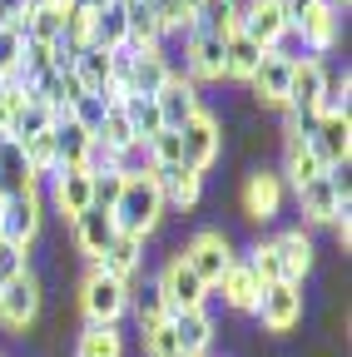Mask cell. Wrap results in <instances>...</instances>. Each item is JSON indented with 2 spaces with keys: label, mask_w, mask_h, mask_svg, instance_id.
<instances>
[{
  "label": "cell",
  "mask_w": 352,
  "mask_h": 357,
  "mask_svg": "<svg viewBox=\"0 0 352 357\" xmlns=\"http://www.w3.org/2000/svg\"><path fill=\"white\" fill-rule=\"evenodd\" d=\"M109 218H114V229H119V234H129V238H144V234H154V229H159V218H164V199H159V189L149 184V174H144V178H124V189H119V199H114Z\"/></svg>",
  "instance_id": "6da1fadb"
},
{
  "label": "cell",
  "mask_w": 352,
  "mask_h": 357,
  "mask_svg": "<svg viewBox=\"0 0 352 357\" xmlns=\"http://www.w3.org/2000/svg\"><path fill=\"white\" fill-rule=\"evenodd\" d=\"M79 307H84V318H90L95 328H114L129 312V283L90 268V278H84V288H79Z\"/></svg>",
  "instance_id": "7a4b0ae2"
},
{
  "label": "cell",
  "mask_w": 352,
  "mask_h": 357,
  "mask_svg": "<svg viewBox=\"0 0 352 357\" xmlns=\"http://www.w3.org/2000/svg\"><path fill=\"white\" fill-rule=\"evenodd\" d=\"M179 258H184L194 273L204 278V288H218V278L229 273V263H234L238 253L229 248V238L218 234V229H204V234H194V238H189V248H184Z\"/></svg>",
  "instance_id": "3957f363"
},
{
  "label": "cell",
  "mask_w": 352,
  "mask_h": 357,
  "mask_svg": "<svg viewBox=\"0 0 352 357\" xmlns=\"http://www.w3.org/2000/svg\"><path fill=\"white\" fill-rule=\"evenodd\" d=\"M253 312H258V323L268 328V333H288L303 318V288L298 283H263Z\"/></svg>",
  "instance_id": "277c9868"
},
{
  "label": "cell",
  "mask_w": 352,
  "mask_h": 357,
  "mask_svg": "<svg viewBox=\"0 0 352 357\" xmlns=\"http://www.w3.org/2000/svg\"><path fill=\"white\" fill-rule=\"evenodd\" d=\"M159 288H164L169 312H194V307H204V303H208V293H213V288H204V278L194 273V268H189L184 258H174V263L164 268Z\"/></svg>",
  "instance_id": "5b68a950"
},
{
  "label": "cell",
  "mask_w": 352,
  "mask_h": 357,
  "mask_svg": "<svg viewBox=\"0 0 352 357\" xmlns=\"http://www.w3.org/2000/svg\"><path fill=\"white\" fill-rule=\"evenodd\" d=\"M149 184L159 189L164 208H169V204H174V208H189V204H199L204 174L189 169V164H154V169H149Z\"/></svg>",
  "instance_id": "8992f818"
},
{
  "label": "cell",
  "mask_w": 352,
  "mask_h": 357,
  "mask_svg": "<svg viewBox=\"0 0 352 357\" xmlns=\"http://www.w3.org/2000/svg\"><path fill=\"white\" fill-rule=\"evenodd\" d=\"M154 109H159V124H164V129H184L189 119H199L204 105H199L194 79H179V75H174L159 95H154Z\"/></svg>",
  "instance_id": "52a82bcc"
},
{
  "label": "cell",
  "mask_w": 352,
  "mask_h": 357,
  "mask_svg": "<svg viewBox=\"0 0 352 357\" xmlns=\"http://www.w3.org/2000/svg\"><path fill=\"white\" fill-rule=\"evenodd\" d=\"M283 30H288V20H283L278 0H248V6H238V35H248L263 50H273Z\"/></svg>",
  "instance_id": "ba28073f"
},
{
  "label": "cell",
  "mask_w": 352,
  "mask_h": 357,
  "mask_svg": "<svg viewBox=\"0 0 352 357\" xmlns=\"http://www.w3.org/2000/svg\"><path fill=\"white\" fill-rule=\"evenodd\" d=\"M179 139H184V164L204 174V169L218 159V149H224V129H218L213 114H199V119H189V124L179 129Z\"/></svg>",
  "instance_id": "9c48e42d"
},
{
  "label": "cell",
  "mask_w": 352,
  "mask_h": 357,
  "mask_svg": "<svg viewBox=\"0 0 352 357\" xmlns=\"http://www.w3.org/2000/svg\"><path fill=\"white\" fill-rule=\"evenodd\" d=\"M35 312H40V283H35V273L25 268V273L10 278L6 293H0V323H6V328H30Z\"/></svg>",
  "instance_id": "30bf717a"
},
{
  "label": "cell",
  "mask_w": 352,
  "mask_h": 357,
  "mask_svg": "<svg viewBox=\"0 0 352 357\" xmlns=\"http://www.w3.org/2000/svg\"><path fill=\"white\" fill-rule=\"evenodd\" d=\"M35 234H40V194L30 189V194L6 199V208H0V238L30 248V238H35Z\"/></svg>",
  "instance_id": "8fae6325"
},
{
  "label": "cell",
  "mask_w": 352,
  "mask_h": 357,
  "mask_svg": "<svg viewBox=\"0 0 352 357\" xmlns=\"http://www.w3.org/2000/svg\"><path fill=\"white\" fill-rule=\"evenodd\" d=\"M70 223H75V243H79V253H90V263H100V258L109 253V243L119 238L109 208H95V204L84 208V213H75Z\"/></svg>",
  "instance_id": "7c38bea8"
},
{
  "label": "cell",
  "mask_w": 352,
  "mask_h": 357,
  "mask_svg": "<svg viewBox=\"0 0 352 357\" xmlns=\"http://www.w3.org/2000/svg\"><path fill=\"white\" fill-rule=\"evenodd\" d=\"M169 328H174V342H179L184 357H208V342H213V318H208V307L169 312Z\"/></svg>",
  "instance_id": "4fadbf2b"
},
{
  "label": "cell",
  "mask_w": 352,
  "mask_h": 357,
  "mask_svg": "<svg viewBox=\"0 0 352 357\" xmlns=\"http://www.w3.org/2000/svg\"><path fill=\"white\" fill-rule=\"evenodd\" d=\"M283 208V178L278 174H248V184H243V213L258 218V223H268L278 218Z\"/></svg>",
  "instance_id": "5bb4252c"
},
{
  "label": "cell",
  "mask_w": 352,
  "mask_h": 357,
  "mask_svg": "<svg viewBox=\"0 0 352 357\" xmlns=\"http://www.w3.org/2000/svg\"><path fill=\"white\" fill-rule=\"evenodd\" d=\"M218 293H224V303L238 307V312H253V307H258L263 283H258V273L248 268V258H234V263H229V273L218 278Z\"/></svg>",
  "instance_id": "9a60e30c"
},
{
  "label": "cell",
  "mask_w": 352,
  "mask_h": 357,
  "mask_svg": "<svg viewBox=\"0 0 352 357\" xmlns=\"http://www.w3.org/2000/svg\"><path fill=\"white\" fill-rule=\"evenodd\" d=\"M253 95L263 100V105H288V84H293V65L288 60H278L273 50L263 55V65L253 70Z\"/></svg>",
  "instance_id": "2e32d148"
},
{
  "label": "cell",
  "mask_w": 352,
  "mask_h": 357,
  "mask_svg": "<svg viewBox=\"0 0 352 357\" xmlns=\"http://www.w3.org/2000/svg\"><path fill=\"white\" fill-rule=\"evenodd\" d=\"M15 30L25 40H40V45L60 40V30H65V0H30V10H25V20Z\"/></svg>",
  "instance_id": "e0dca14e"
},
{
  "label": "cell",
  "mask_w": 352,
  "mask_h": 357,
  "mask_svg": "<svg viewBox=\"0 0 352 357\" xmlns=\"http://www.w3.org/2000/svg\"><path fill=\"white\" fill-rule=\"evenodd\" d=\"M283 174L293 178V189H303V184H313V178L323 174V164H318V154H313V144L303 139V134L288 124V139H283Z\"/></svg>",
  "instance_id": "ac0fdd59"
},
{
  "label": "cell",
  "mask_w": 352,
  "mask_h": 357,
  "mask_svg": "<svg viewBox=\"0 0 352 357\" xmlns=\"http://www.w3.org/2000/svg\"><path fill=\"white\" fill-rule=\"evenodd\" d=\"M194 35H234L238 30V0H199L189 10Z\"/></svg>",
  "instance_id": "d6986e66"
},
{
  "label": "cell",
  "mask_w": 352,
  "mask_h": 357,
  "mask_svg": "<svg viewBox=\"0 0 352 357\" xmlns=\"http://www.w3.org/2000/svg\"><path fill=\"white\" fill-rule=\"evenodd\" d=\"M124 40H129V10L119 6V0L90 10V45H100V50H119Z\"/></svg>",
  "instance_id": "ffe728a7"
},
{
  "label": "cell",
  "mask_w": 352,
  "mask_h": 357,
  "mask_svg": "<svg viewBox=\"0 0 352 357\" xmlns=\"http://www.w3.org/2000/svg\"><path fill=\"white\" fill-rule=\"evenodd\" d=\"M174 79V70H169V60L159 55V50H139V60H135V70H129V89L124 95H144V100H154L159 89Z\"/></svg>",
  "instance_id": "44dd1931"
},
{
  "label": "cell",
  "mask_w": 352,
  "mask_h": 357,
  "mask_svg": "<svg viewBox=\"0 0 352 357\" xmlns=\"http://www.w3.org/2000/svg\"><path fill=\"white\" fill-rule=\"evenodd\" d=\"M35 189V169L25 164V149L15 139H0V194L15 199V194H30Z\"/></svg>",
  "instance_id": "7402d4cb"
},
{
  "label": "cell",
  "mask_w": 352,
  "mask_h": 357,
  "mask_svg": "<svg viewBox=\"0 0 352 357\" xmlns=\"http://www.w3.org/2000/svg\"><path fill=\"white\" fill-rule=\"evenodd\" d=\"M323 65L318 60H303V65H293V84H288V109H293V119H303V114H313V105H318V89H323Z\"/></svg>",
  "instance_id": "603a6c76"
},
{
  "label": "cell",
  "mask_w": 352,
  "mask_h": 357,
  "mask_svg": "<svg viewBox=\"0 0 352 357\" xmlns=\"http://www.w3.org/2000/svg\"><path fill=\"white\" fill-rule=\"evenodd\" d=\"M224 40L229 35H194L189 40V79H224Z\"/></svg>",
  "instance_id": "cb8c5ba5"
},
{
  "label": "cell",
  "mask_w": 352,
  "mask_h": 357,
  "mask_svg": "<svg viewBox=\"0 0 352 357\" xmlns=\"http://www.w3.org/2000/svg\"><path fill=\"white\" fill-rule=\"evenodd\" d=\"M55 159H60V169H79L84 164V154H90V144H95V134H84L70 114H55Z\"/></svg>",
  "instance_id": "d4e9b609"
},
{
  "label": "cell",
  "mask_w": 352,
  "mask_h": 357,
  "mask_svg": "<svg viewBox=\"0 0 352 357\" xmlns=\"http://www.w3.org/2000/svg\"><path fill=\"white\" fill-rule=\"evenodd\" d=\"M50 129H55V109L40 105L35 95H25V100L10 109V139H15V144L35 139V134H50Z\"/></svg>",
  "instance_id": "484cf974"
},
{
  "label": "cell",
  "mask_w": 352,
  "mask_h": 357,
  "mask_svg": "<svg viewBox=\"0 0 352 357\" xmlns=\"http://www.w3.org/2000/svg\"><path fill=\"white\" fill-rule=\"evenodd\" d=\"M139 263H144V238H129V234H119L114 243H109V253L95 263L100 273H109V278H119V283H129L139 273Z\"/></svg>",
  "instance_id": "4316f807"
},
{
  "label": "cell",
  "mask_w": 352,
  "mask_h": 357,
  "mask_svg": "<svg viewBox=\"0 0 352 357\" xmlns=\"http://www.w3.org/2000/svg\"><path fill=\"white\" fill-rule=\"evenodd\" d=\"M95 204V194H90V174L84 169H55V208L60 213H84Z\"/></svg>",
  "instance_id": "83f0119b"
},
{
  "label": "cell",
  "mask_w": 352,
  "mask_h": 357,
  "mask_svg": "<svg viewBox=\"0 0 352 357\" xmlns=\"http://www.w3.org/2000/svg\"><path fill=\"white\" fill-rule=\"evenodd\" d=\"M273 248H278V258H283L288 283H303V273L313 268V238H307L303 229H288V234L273 238Z\"/></svg>",
  "instance_id": "f1b7e54d"
},
{
  "label": "cell",
  "mask_w": 352,
  "mask_h": 357,
  "mask_svg": "<svg viewBox=\"0 0 352 357\" xmlns=\"http://www.w3.org/2000/svg\"><path fill=\"white\" fill-rule=\"evenodd\" d=\"M263 55H268V50H263V45H253L248 35H229L224 40V75L229 79H253V70L263 65Z\"/></svg>",
  "instance_id": "f546056e"
},
{
  "label": "cell",
  "mask_w": 352,
  "mask_h": 357,
  "mask_svg": "<svg viewBox=\"0 0 352 357\" xmlns=\"http://www.w3.org/2000/svg\"><path fill=\"white\" fill-rule=\"evenodd\" d=\"M75 79L84 84V95H109V50L84 45L75 55Z\"/></svg>",
  "instance_id": "4dcf8cb0"
},
{
  "label": "cell",
  "mask_w": 352,
  "mask_h": 357,
  "mask_svg": "<svg viewBox=\"0 0 352 357\" xmlns=\"http://www.w3.org/2000/svg\"><path fill=\"white\" fill-rule=\"evenodd\" d=\"M298 35H303V45L313 55H323V50H332V40H337V6H318L307 20H298L293 25Z\"/></svg>",
  "instance_id": "1f68e13d"
},
{
  "label": "cell",
  "mask_w": 352,
  "mask_h": 357,
  "mask_svg": "<svg viewBox=\"0 0 352 357\" xmlns=\"http://www.w3.org/2000/svg\"><path fill=\"white\" fill-rule=\"evenodd\" d=\"M119 109H124V119H129V129H135V139H139V144H149L154 134L164 129V124H159L154 100H144V95H124V100H119Z\"/></svg>",
  "instance_id": "d6a6232c"
},
{
  "label": "cell",
  "mask_w": 352,
  "mask_h": 357,
  "mask_svg": "<svg viewBox=\"0 0 352 357\" xmlns=\"http://www.w3.org/2000/svg\"><path fill=\"white\" fill-rule=\"evenodd\" d=\"M347 75H323V89H318V105H313V119H347Z\"/></svg>",
  "instance_id": "836d02e7"
},
{
  "label": "cell",
  "mask_w": 352,
  "mask_h": 357,
  "mask_svg": "<svg viewBox=\"0 0 352 357\" xmlns=\"http://www.w3.org/2000/svg\"><path fill=\"white\" fill-rule=\"evenodd\" d=\"M75 357H124V337H119V328H84L79 333V347H75Z\"/></svg>",
  "instance_id": "e575fe53"
},
{
  "label": "cell",
  "mask_w": 352,
  "mask_h": 357,
  "mask_svg": "<svg viewBox=\"0 0 352 357\" xmlns=\"http://www.w3.org/2000/svg\"><path fill=\"white\" fill-rule=\"evenodd\" d=\"M129 307H135L139 328H149V323H164V318H169V303H164V288H159V283L129 288Z\"/></svg>",
  "instance_id": "d590c367"
},
{
  "label": "cell",
  "mask_w": 352,
  "mask_h": 357,
  "mask_svg": "<svg viewBox=\"0 0 352 357\" xmlns=\"http://www.w3.org/2000/svg\"><path fill=\"white\" fill-rule=\"evenodd\" d=\"M95 139H100L109 154H119V149L135 144V129H129V119H124V109H119V105H109V114H105V124H100Z\"/></svg>",
  "instance_id": "8d00e7d4"
},
{
  "label": "cell",
  "mask_w": 352,
  "mask_h": 357,
  "mask_svg": "<svg viewBox=\"0 0 352 357\" xmlns=\"http://www.w3.org/2000/svg\"><path fill=\"white\" fill-rule=\"evenodd\" d=\"M105 114H109V105H105V95H79L75 105H70V119L84 129V134H100V124H105Z\"/></svg>",
  "instance_id": "74e56055"
},
{
  "label": "cell",
  "mask_w": 352,
  "mask_h": 357,
  "mask_svg": "<svg viewBox=\"0 0 352 357\" xmlns=\"http://www.w3.org/2000/svg\"><path fill=\"white\" fill-rule=\"evenodd\" d=\"M248 268L258 273V283H288L283 258H278V248H273V243H258V248L248 253Z\"/></svg>",
  "instance_id": "f35d334b"
},
{
  "label": "cell",
  "mask_w": 352,
  "mask_h": 357,
  "mask_svg": "<svg viewBox=\"0 0 352 357\" xmlns=\"http://www.w3.org/2000/svg\"><path fill=\"white\" fill-rule=\"evenodd\" d=\"M149 169H154V159H149V144H139V139L114 154V174H124V178H144Z\"/></svg>",
  "instance_id": "ab89813d"
},
{
  "label": "cell",
  "mask_w": 352,
  "mask_h": 357,
  "mask_svg": "<svg viewBox=\"0 0 352 357\" xmlns=\"http://www.w3.org/2000/svg\"><path fill=\"white\" fill-rule=\"evenodd\" d=\"M20 55H25V35L15 25H0V79L20 70Z\"/></svg>",
  "instance_id": "60d3db41"
},
{
  "label": "cell",
  "mask_w": 352,
  "mask_h": 357,
  "mask_svg": "<svg viewBox=\"0 0 352 357\" xmlns=\"http://www.w3.org/2000/svg\"><path fill=\"white\" fill-rule=\"evenodd\" d=\"M149 159H154V164H184V139H179V129H159L154 139H149Z\"/></svg>",
  "instance_id": "b9f144b4"
},
{
  "label": "cell",
  "mask_w": 352,
  "mask_h": 357,
  "mask_svg": "<svg viewBox=\"0 0 352 357\" xmlns=\"http://www.w3.org/2000/svg\"><path fill=\"white\" fill-rule=\"evenodd\" d=\"M139 333H144V352H149V357H179V342H174L169 318H164V323H149V328H139Z\"/></svg>",
  "instance_id": "7bdbcfd3"
},
{
  "label": "cell",
  "mask_w": 352,
  "mask_h": 357,
  "mask_svg": "<svg viewBox=\"0 0 352 357\" xmlns=\"http://www.w3.org/2000/svg\"><path fill=\"white\" fill-rule=\"evenodd\" d=\"M119 189H124V174H114V169H105V174H90V194H95V208H114Z\"/></svg>",
  "instance_id": "ee69618b"
},
{
  "label": "cell",
  "mask_w": 352,
  "mask_h": 357,
  "mask_svg": "<svg viewBox=\"0 0 352 357\" xmlns=\"http://www.w3.org/2000/svg\"><path fill=\"white\" fill-rule=\"evenodd\" d=\"M144 6L159 15V25H164V30H179V25H189V10H184V0H144Z\"/></svg>",
  "instance_id": "f6af8a7d"
},
{
  "label": "cell",
  "mask_w": 352,
  "mask_h": 357,
  "mask_svg": "<svg viewBox=\"0 0 352 357\" xmlns=\"http://www.w3.org/2000/svg\"><path fill=\"white\" fill-rule=\"evenodd\" d=\"M20 273H25V248L0 238V283H10V278H20Z\"/></svg>",
  "instance_id": "bcb514c9"
},
{
  "label": "cell",
  "mask_w": 352,
  "mask_h": 357,
  "mask_svg": "<svg viewBox=\"0 0 352 357\" xmlns=\"http://www.w3.org/2000/svg\"><path fill=\"white\" fill-rule=\"evenodd\" d=\"M30 10V0H0V25H20Z\"/></svg>",
  "instance_id": "7dc6e473"
},
{
  "label": "cell",
  "mask_w": 352,
  "mask_h": 357,
  "mask_svg": "<svg viewBox=\"0 0 352 357\" xmlns=\"http://www.w3.org/2000/svg\"><path fill=\"white\" fill-rule=\"evenodd\" d=\"M0 139H10V109L0 105Z\"/></svg>",
  "instance_id": "c3c4849f"
},
{
  "label": "cell",
  "mask_w": 352,
  "mask_h": 357,
  "mask_svg": "<svg viewBox=\"0 0 352 357\" xmlns=\"http://www.w3.org/2000/svg\"><path fill=\"white\" fill-rule=\"evenodd\" d=\"M84 6H90V10H100V6H109V0H84Z\"/></svg>",
  "instance_id": "681fc988"
},
{
  "label": "cell",
  "mask_w": 352,
  "mask_h": 357,
  "mask_svg": "<svg viewBox=\"0 0 352 357\" xmlns=\"http://www.w3.org/2000/svg\"><path fill=\"white\" fill-rule=\"evenodd\" d=\"M119 6H124V10H129V6H139V0H119Z\"/></svg>",
  "instance_id": "f907efd6"
},
{
  "label": "cell",
  "mask_w": 352,
  "mask_h": 357,
  "mask_svg": "<svg viewBox=\"0 0 352 357\" xmlns=\"http://www.w3.org/2000/svg\"><path fill=\"white\" fill-rule=\"evenodd\" d=\"M194 6H199V0H184V10H194Z\"/></svg>",
  "instance_id": "816d5d0a"
},
{
  "label": "cell",
  "mask_w": 352,
  "mask_h": 357,
  "mask_svg": "<svg viewBox=\"0 0 352 357\" xmlns=\"http://www.w3.org/2000/svg\"><path fill=\"white\" fill-rule=\"evenodd\" d=\"M0 208H6V194H0Z\"/></svg>",
  "instance_id": "f5cc1de1"
},
{
  "label": "cell",
  "mask_w": 352,
  "mask_h": 357,
  "mask_svg": "<svg viewBox=\"0 0 352 357\" xmlns=\"http://www.w3.org/2000/svg\"><path fill=\"white\" fill-rule=\"evenodd\" d=\"M0 293H6V283H0Z\"/></svg>",
  "instance_id": "db71d44e"
},
{
  "label": "cell",
  "mask_w": 352,
  "mask_h": 357,
  "mask_svg": "<svg viewBox=\"0 0 352 357\" xmlns=\"http://www.w3.org/2000/svg\"><path fill=\"white\" fill-rule=\"evenodd\" d=\"M0 89H6V79H0Z\"/></svg>",
  "instance_id": "11a10c76"
},
{
  "label": "cell",
  "mask_w": 352,
  "mask_h": 357,
  "mask_svg": "<svg viewBox=\"0 0 352 357\" xmlns=\"http://www.w3.org/2000/svg\"><path fill=\"white\" fill-rule=\"evenodd\" d=\"M179 357H184V352H179Z\"/></svg>",
  "instance_id": "9f6ffc18"
}]
</instances>
